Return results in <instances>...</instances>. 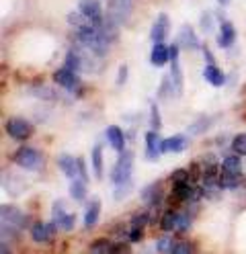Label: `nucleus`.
<instances>
[{"label": "nucleus", "instance_id": "obj_1", "mask_svg": "<svg viewBox=\"0 0 246 254\" xmlns=\"http://www.w3.org/2000/svg\"><path fill=\"white\" fill-rule=\"evenodd\" d=\"M131 172H134V152H131V150H123V152H119L117 162H115V166L111 170L113 185L131 183Z\"/></svg>", "mask_w": 246, "mask_h": 254}, {"label": "nucleus", "instance_id": "obj_2", "mask_svg": "<svg viewBox=\"0 0 246 254\" xmlns=\"http://www.w3.org/2000/svg\"><path fill=\"white\" fill-rule=\"evenodd\" d=\"M12 160L23 170H41L43 168V154L35 148H29V146H21L12 154Z\"/></svg>", "mask_w": 246, "mask_h": 254}, {"label": "nucleus", "instance_id": "obj_3", "mask_svg": "<svg viewBox=\"0 0 246 254\" xmlns=\"http://www.w3.org/2000/svg\"><path fill=\"white\" fill-rule=\"evenodd\" d=\"M4 129H6V133H8L12 139H16V141H27V139L33 135V131H35V127H33L31 121H27V119H23V117H10V119H6V123H4Z\"/></svg>", "mask_w": 246, "mask_h": 254}, {"label": "nucleus", "instance_id": "obj_4", "mask_svg": "<svg viewBox=\"0 0 246 254\" xmlns=\"http://www.w3.org/2000/svg\"><path fill=\"white\" fill-rule=\"evenodd\" d=\"M131 10H134V0H109L107 14L119 25H125L129 21Z\"/></svg>", "mask_w": 246, "mask_h": 254}, {"label": "nucleus", "instance_id": "obj_5", "mask_svg": "<svg viewBox=\"0 0 246 254\" xmlns=\"http://www.w3.org/2000/svg\"><path fill=\"white\" fill-rule=\"evenodd\" d=\"M58 221H47V224H41V221H37V224L31 226V238L33 242H52L56 238V232H58Z\"/></svg>", "mask_w": 246, "mask_h": 254}, {"label": "nucleus", "instance_id": "obj_6", "mask_svg": "<svg viewBox=\"0 0 246 254\" xmlns=\"http://www.w3.org/2000/svg\"><path fill=\"white\" fill-rule=\"evenodd\" d=\"M0 217H2V224H10L19 230H25L29 224V217L19 209L14 207V205H2V209H0Z\"/></svg>", "mask_w": 246, "mask_h": 254}, {"label": "nucleus", "instance_id": "obj_7", "mask_svg": "<svg viewBox=\"0 0 246 254\" xmlns=\"http://www.w3.org/2000/svg\"><path fill=\"white\" fill-rule=\"evenodd\" d=\"M54 82H56L58 86H62V88H66L68 92L74 94V92L80 88V76H78V72H72V70H68V68H62V70H56Z\"/></svg>", "mask_w": 246, "mask_h": 254}, {"label": "nucleus", "instance_id": "obj_8", "mask_svg": "<svg viewBox=\"0 0 246 254\" xmlns=\"http://www.w3.org/2000/svg\"><path fill=\"white\" fill-rule=\"evenodd\" d=\"M176 45L180 47V50H187V52H197V50H203V45L199 43V39H197L193 27L185 25L180 27L178 31V37H176Z\"/></svg>", "mask_w": 246, "mask_h": 254}, {"label": "nucleus", "instance_id": "obj_9", "mask_svg": "<svg viewBox=\"0 0 246 254\" xmlns=\"http://www.w3.org/2000/svg\"><path fill=\"white\" fill-rule=\"evenodd\" d=\"M162 141H164V139L158 135V131H156V129H150V131L146 133V158H148L150 162L158 160L160 154L164 152Z\"/></svg>", "mask_w": 246, "mask_h": 254}, {"label": "nucleus", "instance_id": "obj_10", "mask_svg": "<svg viewBox=\"0 0 246 254\" xmlns=\"http://www.w3.org/2000/svg\"><path fill=\"white\" fill-rule=\"evenodd\" d=\"M168 29H170L168 14L160 12L158 17H156V21H154V25H152V31H150L152 41H154V43H162L164 39H166V35H168Z\"/></svg>", "mask_w": 246, "mask_h": 254}, {"label": "nucleus", "instance_id": "obj_11", "mask_svg": "<svg viewBox=\"0 0 246 254\" xmlns=\"http://www.w3.org/2000/svg\"><path fill=\"white\" fill-rule=\"evenodd\" d=\"M66 21H68V25L74 29V31H82V29H92L94 27V21L88 17V14H84L80 8L78 10H72L66 14Z\"/></svg>", "mask_w": 246, "mask_h": 254}, {"label": "nucleus", "instance_id": "obj_12", "mask_svg": "<svg viewBox=\"0 0 246 254\" xmlns=\"http://www.w3.org/2000/svg\"><path fill=\"white\" fill-rule=\"evenodd\" d=\"M236 41V29L230 21H222L220 25V33H218V45L222 50H228V47H232V43Z\"/></svg>", "mask_w": 246, "mask_h": 254}, {"label": "nucleus", "instance_id": "obj_13", "mask_svg": "<svg viewBox=\"0 0 246 254\" xmlns=\"http://www.w3.org/2000/svg\"><path fill=\"white\" fill-rule=\"evenodd\" d=\"M78 8L84 14H88V17L94 21V25L98 21H103V6L98 0H78Z\"/></svg>", "mask_w": 246, "mask_h": 254}, {"label": "nucleus", "instance_id": "obj_14", "mask_svg": "<svg viewBox=\"0 0 246 254\" xmlns=\"http://www.w3.org/2000/svg\"><path fill=\"white\" fill-rule=\"evenodd\" d=\"M56 162H58V168L64 172V177L76 179V174H78V158H72L68 154H60Z\"/></svg>", "mask_w": 246, "mask_h": 254}, {"label": "nucleus", "instance_id": "obj_15", "mask_svg": "<svg viewBox=\"0 0 246 254\" xmlns=\"http://www.w3.org/2000/svg\"><path fill=\"white\" fill-rule=\"evenodd\" d=\"M105 135H107L109 144H111V148H113L115 152H123V150H125V135H123V131L119 129L117 125H111V127H107Z\"/></svg>", "mask_w": 246, "mask_h": 254}, {"label": "nucleus", "instance_id": "obj_16", "mask_svg": "<svg viewBox=\"0 0 246 254\" xmlns=\"http://www.w3.org/2000/svg\"><path fill=\"white\" fill-rule=\"evenodd\" d=\"M189 146V137L183 135V133H176V135H170L162 141V148L164 152H183L185 148Z\"/></svg>", "mask_w": 246, "mask_h": 254}, {"label": "nucleus", "instance_id": "obj_17", "mask_svg": "<svg viewBox=\"0 0 246 254\" xmlns=\"http://www.w3.org/2000/svg\"><path fill=\"white\" fill-rule=\"evenodd\" d=\"M142 201L150 207V205H158L160 199H162V190H160V183H152V185H148L144 187V190L140 193Z\"/></svg>", "mask_w": 246, "mask_h": 254}, {"label": "nucleus", "instance_id": "obj_18", "mask_svg": "<svg viewBox=\"0 0 246 254\" xmlns=\"http://www.w3.org/2000/svg\"><path fill=\"white\" fill-rule=\"evenodd\" d=\"M168 60H170V47H164L162 43H154L152 54H150V62H152V66L162 68Z\"/></svg>", "mask_w": 246, "mask_h": 254}, {"label": "nucleus", "instance_id": "obj_19", "mask_svg": "<svg viewBox=\"0 0 246 254\" xmlns=\"http://www.w3.org/2000/svg\"><path fill=\"white\" fill-rule=\"evenodd\" d=\"M203 78L211 84V86H222L226 82V76L224 72L216 66V64H207V66L203 68Z\"/></svg>", "mask_w": 246, "mask_h": 254}, {"label": "nucleus", "instance_id": "obj_20", "mask_svg": "<svg viewBox=\"0 0 246 254\" xmlns=\"http://www.w3.org/2000/svg\"><path fill=\"white\" fill-rule=\"evenodd\" d=\"M98 215H101V201L98 199H92L86 207V213H84V228L86 230H92L98 221Z\"/></svg>", "mask_w": 246, "mask_h": 254}, {"label": "nucleus", "instance_id": "obj_21", "mask_svg": "<svg viewBox=\"0 0 246 254\" xmlns=\"http://www.w3.org/2000/svg\"><path fill=\"white\" fill-rule=\"evenodd\" d=\"M222 170H228V172H234V174H242V158L240 154H230L222 160Z\"/></svg>", "mask_w": 246, "mask_h": 254}, {"label": "nucleus", "instance_id": "obj_22", "mask_svg": "<svg viewBox=\"0 0 246 254\" xmlns=\"http://www.w3.org/2000/svg\"><path fill=\"white\" fill-rule=\"evenodd\" d=\"M90 160H92V170H94V177L101 179L103 177V148L101 146H94L90 152Z\"/></svg>", "mask_w": 246, "mask_h": 254}, {"label": "nucleus", "instance_id": "obj_23", "mask_svg": "<svg viewBox=\"0 0 246 254\" xmlns=\"http://www.w3.org/2000/svg\"><path fill=\"white\" fill-rule=\"evenodd\" d=\"M86 181H78V179H72V185H70V197L74 201H84L86 199Z\"/></svg>", "mask_w": 246, "mask_h": 254}, {"label": "nucleus", "instance_id": "obj_24", "mask_svg": "<svg viewBox=\"0 0 246 254\" xmlns=\"http://www.w3.org/2000/svg\"><path fill=\"white\" fill-rule=\"evenodd\" d=\"M176 221H178V213L172 211V209H168L166 213L160 217V228L164 232H174L176 230Z\"/></svg>", "mask_w": 246, "mask_h": 254}, {"label": "nucleus", "instance_id": "obj_25", "mask_svg": "<svg viewBox=\"0 0 246 254\" xmlns=\"http://www.w3.org/2000/svg\"><path fill=\"white\" fill-rule=\"evenodd\" d=\"M172 92H174V97H176V90H174V82H172V76L166 74L162 78V82H160V88H158V97L160 99H168L172 97Z\"/></svg>", "mask_w": 246, "mask_h": 254}, {"label": "nucleus", "instance_id": "obj_26", "mask_svg": "<svg viewBox=\"0 0 246 254\" xmlns=\"http://www.w3.org/2000/svg\"><path fill=\"white\" fill-rule=\"evenodd\" d=\"M64 68H68L72 72H82V60L78 56V52L70 50L68 54H66V60H64Z\"/></svg>", "mask_w": 246, "mask_h": 254}, {"label": "nucleus", "instance_id": "obj_27", "mask_svg": "<svg viewBox=\"0 0 246 254\" xmlns=\"http://www.w3.org/2000/svg\"><path fill=\"white\" fill-rule=\"evenodd\" d=\"M174 248H176V242L172 240V238H168V236H162V238H158V240H156V250L158 252L168 254V252H174Z\"/></svg>", "mask_w": 246, "mask_h": 254}, {"label": "nucleus", "instance_id": "obj_28", "mask_svg": "<svg viewBox=\"0 0 246 254\" xmlns=\"http://www.w3.org/2000/svg\"><path fill=\"white\" fill-rule=\"evenodd\" d=\"M209 125H211V117H201V119H197V121L189 127V133L199 135V133H203L205 129H209Z\"/></svg>", "mask_w": 246, "mask_h": 254}, {"label": "nucleus", "instance_id": "obj_29", "mask_svg": "<svg viewBox=\"0 0 246 254\" xmlns=\"http://www.w3.org/2000/svg\"><path fill=\"white\" fill-rule=\"evenodd\" d=\"M56 221H58L60 230H64V232H72V230H74V224H76V215H74V213H64V215L58 217Z\"/></svg>", "mask_w": 246, "mask_h": 254}, {"label": "nucleus", "instance_id": "obj_30", "mask_svg": "<svg viewBox=\"0 0 246 254\" xmlns=\"http://www.w3.org/2000/svg\"><path fill=\"white\" fill-rule=\"evenodd\" d=\"M90 250H92V252H105V254H107V252H121L123 248H121V246H113L109 240H101V242L92 244Z\"/></svg>", "mask_w": 246, "mask_h": 254}, {"label": "nucleus", "instance_id": "obj_31", "mask_svg": "<svg viewBox=\"0 0 246 254\" xmlns=\"http://www.w3.org/2000/svg\"><path fill=\"white\" fill-rule=\"evenodd\" d=\"M232 150L240 156H246V133H238L232 137Z\"/></svg>", "mask_w": 246, "mask_h": 254}, {"label": "nucleus", "instance_id": "obj_32", "mask_svg": "<svg viewBox=\"0 0 246 254\" xmlns=\"http://www.w3.org/2000/svg\"><path fill=\"white\" fill-rule=\"evenodd\" d=\"M131 189H134V183H123V185H115V193H113V197L117 199V201H121V199H125L129 193H131Z\"/></svg>", "mask_w": 246, "mask_h": 254}, {"label": "nucleus", "instance_id": "obj_33", "mask_svg": "<svg viewBox=\"0 0 246 254\" xmlns=\"http://www.w3.org/2000/svg\"><path fill=\"white\" fill-rule=\"evenodd\" d=\"M150 127L156 131H160V127H162V119H160V111L156 107V103L150 105Z\"/></svg>", "mask_w": 246, "mask_h": 254}, {"label": "nucleus", "instance_id": "obj_34", "mask_svg": "<svg viewBox=\"0 0 246 254\" xmlns=\"http://www.w3.org/2000/svg\"><path fill=\"white\" fill-rule=\"evenodd\" d=\"M199 27H201V31H203V33H211V31H213V14H211L209 10H205V12L201 14Z\"/></svg>", "mask_w": 246, "mask_h": 254}, {"label": "nucleus", "instance_id": "obj_35", "mask_svg": "<svg viewBox=\"0 0 246 254\" xmlns=\"http://www.w3.org/2000/svg\"><path fill=\"white\" fill-rule=\"evenodd\" d=\"M189 228H191V217L187 213H178V221H176L174 232H187Z\"/></svg>", "mask_w": 246, "mask_h": 254}, {"label": "nucleus", "instance_id": "obj_36", "mask_svg": "<svg viewBox=\"0 0 246 254\" xmlns=\"http://www.w3.org/2000/svg\"><path fill=\"white\" fill-rule=\"evenodd\" d=\"M52 211H54V219L62 217L64 213H68V211H66V201H62V199H60V201H56V203H54V209H52Z\"/></svg>", "mask_w": 246, "mask_h": 254}, {"label": "nucleus", "instance_id": "obj_37", "mask_svg": "<svg viewBox=\"0 0 246 254\" xmlns=\"http://www.w3.org/2000/svg\"><path fill=\"white\" fill-rule=\"evenodd\" d=\"M144 236V228H134L129 226V242H140Z\"/></svg>", "mask_w": 246, "mask_h": 254}, {"label": "nucleus", "instance_id": "obj_38", "mask_svg": "<svg viewBox=\"0 0 246 254\" xmlns=\"http://www.w3.org/2000/svg\"><path fill=\"white\" fill-rule=\"evenodd\" d=\"M174 183H178V181H189V172L187 170H183V168H178V170H174L172 172V177H170Z\"/></svg>", "mask_w": 246, "mask_h": 254}, {"label": "nucleus", "instance_id": "obj_39", "mask_svg": "<svg viewBox=\"0 0 246 254\" xmlns=\"http://www.w3.org/2000/svg\"><path fill=\"white\" fill-rule=\"evenodd\" d=\"M78 174L82 177V181H88V172H86V164L82 158H78Z\"/></svg>", "mask_w": 246, "mask_h": 254}, {"label": "nucleus", "instance_id": "obj_40", "mask_svg": "<svg viewBox=\"0 0 246 254\" xmlns=\"http://www.w3.org/2000/svg\"><path fill=\"white\" fill-rule=\"evenodd\" d=\"M127 80V66H119V72H117V84H125Z\"/></svg>", "mask_w": 246, "mask_h": 254}, {"label": "nucleus", "instance_id": "obj_41", "mask_svg": "<svg viewBox=\"0 0 246 254\" xmlns=\"http://www.w3.org/2000/svg\"><path fill=\"white\" fill-rule=\"evenodd\" d=\"M193 250H195V248H193L189 242H180V244H176V248H174V252H178V254H180V252H193Z\"/></svg>", "mask_w": 246, "mask_h": 254}, {"label": "nucleus", "instance_id": "obj_42", "mask_svg": "<svg viewBox=\"0 0 246 254\" xmlns=\"http://www.w3.org/2000/svg\"><path fill=\"white\" fill-rule=\"evenodd\" d=\"M203 56H205L207 64H213V62H216V60H213V54L209 52V47H207V45H203Z\"/></svg>", "mask_w": 246, "mask_h": 254}, {"label": "nucleus", "instance_id": "obj_43", "mask_svg": "<svg viewBox=\"0 0 246 254\" xmlns=\"http://www.w3.org/2000/svg\"><path fill=\"white\" fill-rule=\"evenodd\" d=\"M218 2H222V4H228V0H218Z\"/></svg>", "mask_w": 246, "mask_h": 254}]
</instances>
